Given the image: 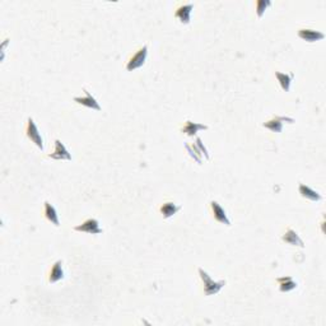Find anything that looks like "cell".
<instances>
[{"label":"cell","mask_w":326,"mask_h":326,"mask_svg":"<svg viewBox=\"0 0 326 326\" xmlns=\"http://www.w3.org/2000/svg\"><path fill=\"white\" fill-rule=\"evenodd\" d=\"M180 210H181V205L175 203L174 200H165L163 203H160L159 208H158V212L162 215L163 219H169V218L174 217Z\"/></svg>","instance_id":"14"},{"label":"cell","mask_w":326,"mask_h":326,"mask_svg":"<svg viewBox=\"0 0 326 326\" xmlns=\"http://www.w3.org/2000/svg\"><path fill=\"white\" fill-rule=\"evenodd\" d=\"M297 35L300 39L306 42H316L325 39V34L315 28H311V27H300L297 29Z\"/></svg>","instance_id":"13"},{"label":"cell","mask_w":326,"mask_h":326,"mask_svg":"<svg viewBox=\"0 0 326 326\" xmlns=\"http://www.w3.org/2000/svg\"><path fill=\"white\" fill-rule=\"evenodd\" d=\"M207 129H209L208 125L194 122L191 121V120H185V121L180 125V133H181V134L187 135V137H194V135H197V133H199L200 130H207Z\"/></svg>","instance_id":"15"},{"label":"cell","mask_w":326,"mask_h":326,"mask_svg":"<svg viewBox=\"0 0 326 326\" xmlns=\"http://www.w3.org/2000/svg\"><path fill=\"white\" fill-rule=\"evenodd\" d=\"M73 230L77 231V232L88 233V235H101V233L104 232V230L100 227L99 219L93 217L87 218V219L83 220L80 224L75 225Z\"/></svg>","instance_id":"5"},{"label":"cell","mask_w":326,"mask_h":326,"mask_svg":"<svg viewBox=\"0 0 326 326\" xmlns=\"http://www.w3.org/2000/svg\"><path fill=\"white\" fill-rule=\"evenodd\" d=\"M284 122H288V124H293L295 122V119L288 116H280V115H273L269 120L263 124V126L265 129L270 130L272 133H282L283 130V124Z\"/></svg>","instance_id":"7"},{"label":"cell","mask_w":326,"mask_h":326,"mask_svg":"<svg viewBox=\"0 0 326 326\" xmlns=\"http://www.w3.org/2000/svg\"><path fill=\"white\" fill-rule=\"evenodd\" d=\"M64 277H65V273H64V268H62V262L61 260H56V262L49 268V270H47V274H46L47 283H50V284H55V283L64 279Z\"/></svg>","instance_id":"12"},{"label":"cell","mask_w":326,"mask_h":326,"mask_svg":"<svg viewBox=\"0 0 326 326\" xmlns=\"http://www.w3.org/2000/svg\"><path fill=\"white\" fill-rule=\"evenodd\" d=\"M24 134L39 149L44 150V139H42V135L40 134L39 127L35 124V120L32 117L27 119L26 125H24Z\"/></svg>","instance_id":"3"},{"label":"cell","mask_w":326,"mask_h":326,"mask_svg":"<svg viewBox=\"0 0 326 326\" xmlns=\"http://www.w3.org/2000/svg\"><path fill=\"white\" fill-rule=\"evenodd\" d=\"M280 238H282L283 242H285L287 245H290V246L305 247V242L302 241V238L300 237V235H298L290 225H287V227L283 230Z\"/></svg>","instance_id":"9"},{"label":"cell","mask_w":326,"mask_h":326,"mask_svg":"<svg viewBox=\"0 0 326 326\" xmlns=\"http://www.w3.org/2000/svg\"><path fill=\"white\" fill-rule=\"evenodd\" d=\"M209 210H210V214H212V217L214 218L215 222L220 223V224L231 225V220L230 218H228L227 213H225V210L220 207V204L217 202V200H212V202L209 203Z\"/></svg>","instance_id":"10"},{"label":"cell","mask_w":326,"mask_h":326,"mask_svg":"<svg viewBox=\"0 0 326 326\" xmlns=\"http://www.w3.org/2000/svg\"><path fill=\"white\" fill-rule=\"evenodd\" d=\"M275 78L279 82L280 87L284 92H289L290 89V83H292L293 78H295V74L293 73H282L279 70H275Z\"/></svg>","instance_id":"18"},{"label":"cell","mask_w":326,"mask_h":326,"mask_svg":"<svg viewBox=\"0 0 326 326\" xmlns=\"http://www.w3.org/2000/svg\"><path fill=\"white\" fill-rule=\"evenodd\" d=\"M198 273H199L200 280H202V290L204 296L209 297V296H214L222 289L225 285V280H214L212 279L209 274L205 272L203 268H198Z\"/></svg>","instance_id":"1"},{"label":"cell","mask_w":326,"mask_h":326,"mask_svg":"<svg viewBox=\"0 0 326 326\" xmlns=\"http://www.w3.org/2000/svg\"><path fill=\"white\" fill-rule=\"evenodd\" d=\"M46 158L54 160H72V154L67 149V147L62 144L61 140L55 139L52 150H50L49 154H46Z\"/></svg>","instance_id":"6"},{"label":"cell","mask_w":326,"mask_h":326,"mask_svg":"<svg viewBox=\"0 0 326 326\" xmlns=\"http://www.w3.org/2000/svg\"><path fill=\"white\" fill-rule=\"evenodd\" d=\"M194 9L192 3H177L175 7L174 17L179 19L182 24H189L191 19V12Z\"/></svg>","instance_id":"8"},{"label":"cell","mask_w":326,"mask_h":326,"mask_svg":"<svg viewBox=\"0 0 326 326\" xmlns=\"http://www.w3.org/2000/svg\"><path fill=\"white\" fill-rule=\"evenodd\" d=\"M148 56V45H140L138 49H135L129 57L125 61V69L127 72H134V70L139 69L145 64V60Z\"/></svg>","instance_id":"2"},{"label":"cell","mask_w":326,"mask_h":326,"mask_svg":"<svg viewBox=\"0 0 326 326\" xmlns=\"http://www.w3.org/2000/svg\"><path fill=\"white\" fill-rule=\"evenodd\" d=\"M277 283H278V288H279L280 292H290V290H293L297 288V282H296V280L293 279L290 275L277 278Z\"/></svg>","instance_id":"19"},{"label":"cell","mask_w":326,"mask_h":326,"mask_svg":"<svg viewBox=\"0 0 326 326\" xmlns=\"http://www.w3.org/2000/svg\"><path fill=\"white\" fill-rule=\"evenodd\" d=\"M298 192H300L301 197L305 198V199H307V200H310V202H320V200L322 199L321 194H318L317 191H315L313 189H311L308 185L302 184V182H300V184H298Z\"/></svg>","instance_id":"17"},{"label":"cell","mask_w":326,"mask_h":326,"mask_svg":"<svg viewBox=\"0 0 326 326\" xmlns=\"http://www.w3.org/2000/svg\"><path fill=\"white\" fill-rule=\"evenodd\" d=\"M185 147H186V149L189 150V153L191 154V157L194 158V159L197 160L199 165H202L203 157H205L207 159H209V153H208L207 148L204 147V144H203V142L200 138H195V142H192L191 144L186 143V144H185Z\"/></svg>","instance_id":"4"},{"label":"cell","mask_w":326,"mask_h":326,"mask_svg":"<svg viewBox=\"0 0 326 326\" xmlns=\"http://www.w3.org/2000/svg\"><path fill=\"white\" fill-rule=\"evenodd\" d=\"M270 6H272V2H269V0H256L255 2V11H256L257 18H262L268 7Z\"/></svg>","instance_id":"20"},{"label":"cell","mask_w":326,"mask_h":326,"mask_svg":"<svg viewBox=\"0 0 326 326\" xmlns=\"http://www.w3.org/2000/svg\"><path fill=\"white\" fill-rule=\"evenodd\" d=\"M82 91H83V96L74 97V99H73V101L78 105H82V106H84V107H88V109L96 110V111H101L102 110L101 106H100V104L97 102V100L92 96L91 92H89L87 88H83Z\"/></svg>","instance_id":"11"},{"label":"cell","mask_w":326,"mask_h":326,"mask_svg":"<svg viewBox=\"0 0 326 326\" xmlns=\"http://www.w3.org/2000/svg\"><path fill=\"white\" fill-rule=\"evenodd\" d=\"M42 215L46 220H49L51 224L59 227L60 220H59V214L56 212V208L49 202H44V205H42Z\"/></svg>","instance_id":"16"}]
</instances>
